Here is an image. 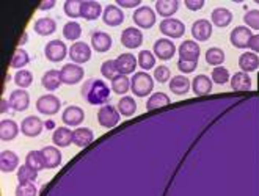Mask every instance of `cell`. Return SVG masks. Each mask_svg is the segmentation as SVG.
I'll use <instances>...</instances> for the list:
<instances>
[{
  "label": "cell",
  "instance_id": "obj_1",
  "mask_svg": "<svg viewBox=\"0 0 259 196\" xmlns=\"http://www.w3.org/2000/svg\"><path fill=\"white\" fill-rule=\"evenodd\" d=\"M110 93L112 88H109V85L101 79H88L80 89L82 97L90 105H101V107L109 102Z\"/></svg>",
  "mask_w": 259,
  "mask_h": 196
},
{
  "label": "cell",
  "instance_id": "obj_2",
  "mask_svg": "<svg viewBox=\"0 0 259 196\" xmlns=\"http://www.w3.org/2000/svg\"><path fill=\"white\" fill-rule=\"evenodd\" d=\"M152 88H154V77L145 71L135 72L134 77L131 79V91L137 96V97H146L151 94Z\"/></svg>",
  "mask_w": 259,
  "mask_h": 196
},
{
  "label": "cell",
  "instance_id": "obj_3",
  "mask_svg": "<svg viewBox=\"0 0 259 196\" xmlns=\"http://www.w3.org/2000/svg\"><path fill=\"white\" fill-rule=\"evenodd\" d=\"M44 55L46 58L49 60L52 63H58V62H63L66 58V55H69V49L66 47V44L60 39H52L46 44L44 47Z\"/></svg>",
  "mask_w": 259,
  "mask_h": 196
},
{
  "label": "cell",
  "instance_id": "obj_4",
  "mask_svg": "<svg viewBox=\"0 0 259 196\" xmlns=\"http://www.w3.org/2000/svg\"><path fill=\"white\" fill-rule=\"evenodd\" d=\"M62 109V101H60L55 94H44L36 101V110L41 115L46 116H54Z\"/></svg>",
  "mask_w": 259,
  "mask_h": 196
},
{
  "label": "cell",
  "instance_id": "obj_5",
  "mask_svg": "<svg viewBox=\"0 0 259 196\" xmlns=\"http://www.w3.org/2000/svg\"><path fill=\"white\" fill-rule=\"evenodd\" d=\"M119 118H121V115H119L118 109L113 107V105H110V104L102 105V107L99 109V112H98V123L105 129L115 127L119 123Z\"/></svg>",
  "mask_w": 259,
  "mask_h": 196
},
{
  "label": "cell",
  "instance_id": "obj_6",
  "mask_svg": "<svg viewBox=\"0 0 259 196\" xmlns=\"http://www.w3.org/2000/svg\"><path fill=\"white\" fill-rule=\"evenodd\" d=\"M132 19H134V24L139 27V28H145V30H149L152 25L156 24V13L151 7H140L137 8L132 14Z\"/></svg>",
  "mask_w": 259,
  "mask_h": 196
},
{
  "label": "cell",
  "instance_id": "obj_7",
  "mask_svg": "<svg viewBox=\"0 0 259 196\" xmlns=\"http://www.w3.org/2000/svg\"><path fill=\"white\" fill-rule=\"evenodd\" d=\"M159 28L162 35H165L166 38H171V39H178L182 38L186 33V25L184 22H181L179 19L170 18V19H163L159 24Z\"/></svg>",
  "mask_w": 259,
  "mask_h": 196
},
{
  "label": "cell",
  "instance_id": "obj_8",
  "mask_svg": "<svg viewBox=\"0 0 259 196\" xmlns=\"http://www.w3.org/2000/svg\"><path fill=\"white\" fill-rule=\"evenodd\" d=\"M60 75H62V82L66 85H75L79 83L83 75H85V69L80 65L75 63H66L62 69H60Z\"/></svg>",
  "mask_w": 259,
  "mask_h": 196
},
{
  "label": "cell",
  "instance_id": "obj_9",
  "mask_svg": "<svg viewBox=\"0 0 259 196\" xmlns=\"http://www.w3.org/2000/svg\"><path fill=\"white\" fill-rule=\"evenodd\" d=\"M176 46L175 42L168 38H160L154 42L152 46V54H154L159 60L162 62H166V60H171L176 54Z\"/></svg>",
  "mask_w": 259,
  "mask_h": 196
},
{
  "label": "cell",
  "instance_id": "obj_10",
  "mask_svg": "<svg viewBox=\"0 0 259 196\" xmlns=\"http://www.w3.org/2000/svg\"><path fill=\"white\" fill-rule=\"evenodd\" d=\"M69 58L71 62L75 65H83L87 62H90L91 58V47L83 41H77L74 42L69 47Z\"/></svg>",
  "mask_w": 259,
  "mask_h": 196
},
{
  "label": "cell",
  "instance_id": "obj_11",
  "mask_svg": "<svg viewBox=\"0 0 259 196\" xmlns=\"http://www.w3.org/2000/svg\"><path fill=\"white\" fill-rule=\"evenodd\" d=\"M121 44L126 49H139L143 44V33L140 28L135 27H127L121 33Z\"/></svg>",
  "mask_w": 259,
  "mask_h": 196
},
{
  "label": "cell",
  "instance_id": "obj_12",
  "mask_svg": "<svg viewBox=\"0 0 259 196\" xmlns=\"http://www.w3.org/2000/svg\"><path fill=\"white\" fill-rule=\"evenodd\" d=\"M251 38H253L251 30L245 25L236 27L230 35V41L236 49H247Z\"/></svg>",
  "mask_w": 259,
  "mask_h": 196
},
{
  "label": "cell",
  "instance_id": "obj_13",
  "mask_svg": "<svg viewBox=\"0 0 259 196\" xmlns=\"http://www.w3.org/2000/svg\"><path fill=\"white\" fill-rule=\"evenodd\" d=\"M178 54H179V60H184V62L198 63V60H200L201 49H200V46H198V42H196V41L187 39V41H184V42H182L181 46H179Z\"/></svg>",
  "mask_w": 259,
  "mask_h": 196
},
{
  "label": "cell",
  "instance_id": "obj_14",
  "mask_svg": "<svg viewBox=\"0 0 259 196\" xmlns=\"http://www.w3.org/2000/svg\"><path fill=\"white\" fill-rule=\"evenodd\" d=\"M115 65L121 75H129V74H135L139 62H137V58L132 54L126 52V54H121L115 58Z\"/></svg>",
  "mask_w": 259,
  "mask_h": 196
},
{
  "label": "cell",
  "instance_id": "obj_15",
  "mask_svg": "<svg viewBox=\"0 0 259 196\" xmlns=\"http://www.w3.org/2000/svg\"><path fill=\"white\" fill-rule=\"evenodd\" d=\"M102 21L109 27H118L124 22V11L118 5H107L102 13Z\"/></svg>",
  "mask_w": 259,
  "mask_h": 196
},
{
  "label": "cell",
  "instance_id": "obj_16",
  "mask_svg": "<svg viewBox=\"0 0 259 196\" xmlns=\"http://www.w3.org/2000/svg\"><path fill=\"white\" fill-rule=\"evenodd\" d=\"M212 22H209L207 19H198L193 22L192 25V36L193 41H207L212 36Z\"/></svg>",
  "mask_w": 259,
  "mask_h": 196
},
{
  "label": "cell",
  "instance_id": "obj_17",
  "mask_svg": "<svg viewBox=\"0 0 259 196\" xmlns=\"http://www.w3.org/2000/svg\"><path fill=\"white\" fill-rule=\"evenodd\" d=\"M62 119L66 126H71V127H77L83 123L85 119V112L77 107V105H69L63 110V115H62Z\"/></svg>",
  "mask_w": 259,
  "mask_h": 196
},
{
  "label": "cell",
  "instance_id": "obj_18",
  "mask_svg": "<svg viewBox=\"0 0 259 196\" xmlns=\"http://www.w3.org/2000/svg\"><path fill=\"white\" fill-rule=\"evenodd\" d=\"M42 127H44V123L38 116H27L21 123V132L25 135V137H30V138L38 137V135L42 132Z\"/></svg>",
  "mask_w": 259,
  "mask_h": 196
},
{
  "label": "cell",
  "instance_id": "obj_19",
  "mask_svg": "<svg viewBox=\"0 0 259 196\" xmlns=\"http://www.w3.org/2000/svg\"><path fill=\"white\" fill-rule=\"evenodd\" d=\"M41 156L44 160V167L48 170L57 168L60 163H62V151L57 146H46L41 149Z\"/></svg>",
  "mask_w": 259,
  "mask_h": 196
},
{
  "label": "cell",
  "instance_id": "obj_20",
  "mask_svg": "<svg viewBox=\"0 0 259 196\" xmlns=\"http://www.w3.org/2000/svg\"><path fill=\"white\" fill-rule=\"evenodd\" d=\"M8 101L14 112H25L30 105V94L25 89H14V91H11Z\"/></svg>",
  "mask_w": 259,
  "mask_h": 196
},
{
  "label": "cell",
  "instance_id": "obj_21",
  "mask_svg": "<svg viewBox=\"0 0 259 196\" xmlns=\"http://www.w3.org/2000/svg\"><path fill=\"white\" fill-rule=\"evenodd\" d=\"M112 44H113V39L109 33H105V32L91 33V47H93L96 52H99V54L109 52Z\"/></svg>",
  "mask_w": 259,
  "mask_h": 196
},
{
  "label": "cell",
  "instance_id": "obj_22",
  "mask_svg": "<svg viewBox=\"0 0 259 196\" xmlns=\"http://www.w3.org/2000/svg\"><path fill=\"white\" fill-rule=\"evenodd\" d=\"M95 140V133L88 127H77L72 130V143L79 148H87Z\"/></svg>",
  "mask_w": 259,
  "mask_h": 196
},
{
  "label": "cell",
  "instance_id": "obj_23",
  "mask_svg": "<svg viewBox=\"0 0 259 196\" xmlns=\"http://www.w3.org/2000/svg\"><path fill=\"white\" fill-rule=\"evenodd\" d=\"M19 168V157L13 151H2L0 154V170L4 173H13Z\"/></svg>",
  "mask_w": 259,
  "mask_h": 196
},
{
  "label": "cell",
  "instance_id": "obj_24",
  "mask_svg": "<svg viewBox=\"0 0 259 196\" xmlns=\"http://www.w3.org/2000/svg\"><path fill=\"white\" fill-rule=\"evenodd\" d=\"M210 21H212V25L225 28V27H228V25L231 24V21H233V13L228 10V8L219 7V8H215L214 11H212Z\"/></svg>",
  "mask_w": 259,
  "mask_h": 196
},
{
  "label": "cell",
  "instance_id": "obj_25",
  "mask_svg": "<svg viewBox=\"0 0 259 196\" xmlns=\"http://www.w3.org/2000/svg\"><path fill=\"white\" fill-rule=\"evenodd\" d=\"M192 91L196 96H206L212 91V79H209L207 75L200 74L192 80Z\"/></svg>",
  "mask_w": 259,
  "mask_h": 196
},
{
  "label": "cell",
  "instance_id": "obj_26",
  "mask_svg": "<svg viewBox=\"0 0 259 196\" xmlns=\"http://www.w3.org/2000/svg\"><path fill=\"white\" fill-rule=\"evenodd\" d=\"M62 75H60V71L57 69H49L46 71L42 74L41 77V85L48 89V91H55V89L60 88V85H62Z\"/></svg>",
  "mask_w": 259,
  "mask_h": 196
},
{
  "label": "cell",
  "instance_id": "obj_27",
  "mask_svg": "<svg viewBox=\"0 0 259 196\" xmlns=\"http://www.w3.org/2000/svg\"><path fill=\"white\" fill-rule=\"evenodd\" d=\"M102 7L99 2H95V0H85L82 4V18L85 21H96L99 16H102Z\"/></svg>",
  "mask_w": 259,
  "mask_h": 196
},
{
  "label": "cell",
  "instance_id": "obj_28",
  "mask_svg": "<svg viewBox=\"0 0 259 196\" xmlns=\"http://www.w3.org/2000/svg\"><path fill=\"white\" fill-rule=\"evenodd\" d=\"M19 133V126L13 119H2L0 123V138L2 141H11L18 137Z\"/></svg>",
  "mask_w": 259,
  "mask_h": 196
},
{
  "label": "cell",
  "instance_id": "obj_29",
  "mask_svg": "<svg viewBox=\"0 0 259 196\" xmlns=\"http://www.w3.org/2000/svg\"><path fill=\"white\" fill-rule=\"evenodd\" d=\"M230 83H231V88L234 89V91H250L251 85H253L250 75L247 72H242V71H239L233 75Z\"/></svg>",
  "mask_w": 259,
  "mask_h": 196
},
{
  "label": "cell",
  "instance_id": "obj_30",
  "mask_svg": "<svg viewBox=\"0 0 259 196\" xmlns=\"http://www.w3.org/2000/svg\"><path fill=\"white\" fill-rule=\"evenodd\" d=\"M52 141L57 148H68L72 143V130L65 126L57 127L52 133Z\"/></svg>",
  "mask_w": 259,
  "mask_h": 196
},
{
  "label": "cell",
  "instance_id": "obj_31",
  "mask_svg": "<svg viewBox=\"0 0 259 196\" xmlns=\"http://www.w3.org/2000/svg\"><path fill=\"white\" fill-rule=\"evenodd\" d=\"M192 88V82L186 77V75H175L170 80V89L176 96H184L189 93Z\"/></svg>",
  "mask_w": 259,
  "mask_h": 196
},
{
  "label": "cell",
  "instance_id": "obj_32",
  "mask_svg": "<svg viewBox=\"0 0 259 196\" xmlns=\"http://www.w3.org/2000/svg\"><path fill=\"white\" fill-rule=\"evenodd\" d=\"M33 30L39 36H51L57 30V22L52 18H39L35 21Z\"/></svg>",
  "mask_w": 259,
  "mask_h": 196
},
{
  "label": "cell",
  "instance_id": "obj_33",
  "mask_svg": "<svg viewBox=\"0 0 259 196\" xmlns=\"http://www.w3.org/2000/svg\"><path fill=\"white\" fill-rule=\"evenodd\" d=\"M178 8H179L178 0H157L156 2V11L159 13V16L165 19H170L178 11Z\"/></svg>",
  "mask_w": 259,
  "mask_h": 196
},
{
  "label": "cell",
  "instance_id": "obj_34",
  "mask_svg": "<svg viewBox=\"0 0 259 196\" xmlns=\"http://www.w3.org/2000/svg\"><path fill=\"white\" fill-rule=\"evenodd\" d=\"M239 66L242 72H253L259 68V57L253 52H245L239 57Z\"/></svg>",
  "mask_w": 259,
  "mask_h": 196
},
{
  "label": "cell",
  "instance_id": "obj_35",
  "mask_svg": "<svg viewBox=\"0 0 259 196\" xmlns=\"http://www.w3.org/2000/svg\"><path fill=\"white\" fill-rule=\"evenodd\" d=\"M168 104H170L168 94L159 91V93H154V94L149 96V99L146 101V110L152 112V110H157L160 107H165V105H168Z\"/></svg>",
  "mask_w": 259,
  "mask_h": 196
},
{
  "label": "cell",
  "instance_id": "obj_36",
  "mask_svg": "<svg viewBox=\"0 0 259 196\" xmlns=\"http://www.w3.org/2000/svg\"><path fill=\"white\" fill-rule=\"evenodd\" d=\"M116 109H118V112H119L121 116L129 118V116H132V115L137 112V102H135V99L131 97V96H124V97H121V99H119V102H118V105H116Z\"/></svg>",
  "mask_w": 259,
  "mask_h": 196
},
{
  "label": "cell",
  "instance_id": "obj_37",
  "mask_svg": "<svg viewBox=\"0 0 259 196\" xmlns=\"http://www.w3.org/2000/svg\"><path fill=\"white\" fill-rule=\"evenodd\" d=\"M112 91L116 93V94H126L129 89H131V79L127 75H116V77L112 80Z\"/></svg>",
  "mask_w": 259,
  "mask_h": 196
},
{
  "label": "cell",
  "instance_id": "obj_38",
  "mask_svg": "<svg viewBox=\"0 0 259 196\" xmlns=\"http://www.w3.org/2000/svg\"><path fill=\"white\" fill-rule=\"evenodd\" d=\"M30 63V57L27 54V51H24L22 47H18L16 51H14L13 54V58H11V68L13 69H24L27 65Z\"/></svg>",
  "mask_w": 259,
  "mask_h": 196
},
{
  "label": "cell",
  "instance_id": "obj_39",
  "mask_svg": "<svg viewBox=\"0 0 259 196\" xmlns=\"http://www.w3.org/2000/svg\"><path fill=\"white\" fill-rule=\"evenodd\" d=\"M63 36L69 41H75L77 42V39L82 36V27L79 22H75V21H69L65 24L63 27Z\"/></svg>",
  "mask_w": 259,
  "mask_h": 196
},
{
  "label": "cell",
  "instance_id": "obj_40",
  "mask_svg": "<svg viewBox=\"0 0 259 196\" xmlns=\"http://www.w3.org/2000/svg\"><path fill=\"white\" fill-rule=\"evenodd\" d=\"M225 62V52L220 47H210L206 51V63L210 66H222Z\"/></svg>",
  "mask_w": 259,
  "mask_h": 196
},
{
  "label": "cell",
  "instance_id": "obj_41",
  "mask_svg": "<svg viewBox=\"0 0 259 196\" xmlns=\"http://www.w3.org/2000/svg\"><path fill=\"white\" fill-rule=\"evenodd\" d=\"M38 179V171L27 167V165H22V167L18 168V182L19 184H30L35 182Z\"/></svg>",
  "mask_w": 259,
  "mask_h": 196
},
{
  "label": "cell",
  "instance_id": "obj_42",
  "mask_svg": "<svg viewBox=\"0 0 259 196\" xmlns=\"http://www.w3.org/2000/svg\"><path fill=\"white\" fill-rule=\"evenodd\" d=\"M137 62H139V66L146 72L156 66V55L151 51H140L139 57H137Z\"/></svg>",
  "mask_w": 259,
  "mask_h": 196
},
{
  "label": "cell",
  "instance_id": "obj_43",
  "mask_svg": "<svg viewBox=\"0 0 259 196\" xmlns=\"http://www.w3.org/2000/svg\"><path fill=\"white\" fill-rule=\"evenodd\" d=\"M25 165L30 168H33L36 171H41L44 170V160H42V156H41V151H30L25 157Z\"/></svg>",
  "mask_w": 259,
  "mask_h": 196
},
{
  "label": "cell",
  "instance_id": "obj_44",
  "mask_svg": "<svg viewBox=\"0 0 259 196\" xmlns=\"http://www.w3.org/2000/svg\"><path fill=\"white\" fill-rule=\"evenodd\" d=\"M82 0H66L65 2V7H63V10H65V14L68 18H72V19H75V18H82Z\"/></svg>",
  "mask_w": 259,
  "mask_h": 196
},
{
  "label": "cell",
  "instance_id": "obj_45",
  "mask_svg": "<svg viewBox=\"0 0 259 196\" xmlns=\"http://www.w3.org/2000/svg\"><path fill=\"white\" fill-rule=\"evenodd\" d=\"M14 83L19 86V89H25L33 83V75L27 69H21L14 75Z\"/></svg>",
  "mask_w": 259,
  "mask_h": 196
},
{
  "label": "cell",
  "instance_id": "obj_46",
  "mask_svg": "<svg viewBox=\"0 0 259 196\" xmlns=\"http://www.w3.org/2000/svg\"><path fill=\"white\" fill-rule=\"evenodd\" d=\"M210 79H212V82H215L219 85H225L226 82L231 80V75H230V71H228L225 66H217V68H214V71H212Z\"/></svg>",
  "mask_w": 259,
  "mask_h": 196
},
{
  "label": "cell",
  "instance_id": "obj_47",
  "mask_svg": "<svg viewBox=\"0 0 259 196\" xmlns=\"http://www.w3.org/2000/svg\"><path fill=\"white\" fill-rule=\"evenodd\" d=\"M101 74L109 80H113L116 75H119L118 68L115 65V60H105V62L102 63V66H101Z\"/></svg>",
  "mask_w": 259,
  "mask_h": 196
},
{
  "label": "cell",
  "instance_id": "obj_48",
  "mask_svg": "<svg viewBox=\"0 0 259 196\" xmlns=\"http://www.w3.org/2000/svg\"><path fill=\"white\" fill-rule=\"evenodd\" d=\"M243 22L250 30H259V10H250L243 14Z\"/></svg>",
  "mask_w": 259,
  "mask_h": 196
},
{
  "label": "cell",
  "instance_id": "obj_49",
  "mask_svg": "<svg viewBox=\"0 0 259 196\" xmlns=\"http://www.w3.org/2000/svg\"><path fill=\"white\" fill-rule=\"evenodd\" d=\"M36 194H38V188H36L35 182L18 184L16 190H14V196H36Z\"/></svg>",
  "mask_w": 259,
  "mask_h": 196
},
{
  "label": "cell",
  "instance_id": "obj_50",
  "mask_svg": "<svg viewBox=\"0 0 259 196\" xmlns=\"http://www.w3.org/2000/svg\"><path fill=\"white\" fill-rule=\"evenodd\" d=\"M171 77V71L168 66H165V65H160L154 69V79L159 82V83H165V82H168Z\"/></svg>",
  "mask_w": 259,
  "mask_h": 196
},
{
  "label": "cell",
  "instance_id": "obj_51",
  "mask_svg": "<svg viewBox=\"0 0 259 196\" xmlns=\"http://www.w3.org/2000/svg\"><path fill=\"white\" fill-rule=\"evenodd\" d=\"M196 66L198 63H193V62H184V60H179L178 62V69L182 74H192L196 69Z\"/></svg>",
  "mask_w": 259,
  "mask_h": 196
},
{
  "label": "cell",
  "instance_id": "obj_52",
  "mask_svg": "<svg viewBox=\"0 0 259 196\" xmlns=\"http://www.w3.org/2000/svg\"><path fill=\"white\" fill-rule=\"evenodd\" d=\"M140 0H116V5L123 8H140Z\"/></svg>",
  "mask_w": 259,
  "mask_h": 196
},
{
  "label": "cell",
  "instance_id": "obj_53",
  "mask_svg": "<svg viewBox=\"0 0 259 196\" xmlns=\"http://www.w3.org/2000/svg\"><path fill=\"white\" fill-rule=\"evenodd\" d=\"M184 5L190 10V11H198L204 7V0H186Z\"/></svg>",
  "mask_w": 259,
  "mask_h": 196
},
{
  "label": "cell",
  "instance_id": "obj_54",
  "mask_svg": "<svg viewBox=\"0 0 259 196\" xmlns=\"http://www.w3.org/2000/svg\"><path fill=\"white\" fill-rule=\"evenodd\" d=\"M248 49H251V52L256 54V55L259 54V33L253 35V38H251V41L248 44Z\"/></svg>",
  "mask_w": 259,
  "mask_h": 196
},
{
  "label": "cell",
  "instance_id": "obj_55",
  "mask_svg": "<svg viewBox=\"0 0 259 196\" xmlns=\"http://www.w3.org/2000/svg\"><path fill=\"white\" fill-rule=\"evenodd\" d=\"M54 7H55V0H48V2H42V4H39V7H38V8H39L41 11H44V10L48 11V10L54 8Z\"/></svg>",
  "mask_w": 259,
  "mask_h": 196
},
{
  "label": "cell",
  "instance_id": "obj_56",
  "mask_svg": "<svg viewBox=\"0 0 259 196\" xmlns=\"http://www.w3.org/2000/svg\"><path fill=\"white\" fill-rule=\"evenodd\" d=\"M10 109H11L10 101H8V99H5V97H2V110H0V112H2V113H7Z\"/></svg>",
  "mask_w": 259,
  "mask_h": 196
},
{
  "label": "cell",
  "instance_id": "obj_57",
  "mask_svg": "<svg viewBox=\"0 0 259 196\" xmlns=\"http://www.w3.org/2000/svg\"><path fill=\"white\" fill-rule=\"evenodd\" d=\"M27 41H28V35H27V32H24V33H22V38L19 39V47H22Z\"/></svg>",
  "mask_w": 259,
  "mask_h": 196
},
{
  "label": "cell",
  "instance_id": "obj_58",
  "mask_svg": "<svg viewBox=\"0 0 259 196\" xmlns=\"http://www.w3.org/2000/svg\"><path fill=\"white\" fill-rule=\"evenodd\" d=\"M256 4H259V0H256Z\"/></svg>",
  "mask_w": 259,
  "mask_h": 196
}]
</instances>
